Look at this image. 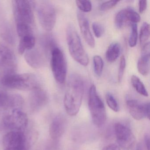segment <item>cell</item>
<instances>
[{
    "instance_id": "obj_34",
    "label": "cell",
    "mask_w": 150,
    "mask_h": 150,
    "mask_svg": "<svg viewBox=\"0 0 150 150\" xmlns=\"http://www.w3.org/2000/svg\"><path fill=\"white\" fill-rule=\"evenodd\" d=\"M102 150H121V149L117 145L110 144L105 146Z\"/></svg>"
},
{
    "instance_id": "obj_15",
    "label": "cell",
    "mask_w": 150,
    "mask_h": 150,
    "mask_svg": "<svg viewBox=\"0 0 150 150\" xmlns=\"http://www.w3.org/2000/svg\"><path fill=\"white\" fill-rule=\"evenodd\" d=\"M49 101L47 92L41 87L31 90L29 96V107L33 113L37 112L44 107Z\"/></svg>"
},
{
    "instance_id": "obj_9",
    "label": "cell",
    "mask_w": 150,
    "mask_h": 150,
    "mask_svg": "<svg viewBox=\"0 0 150 150\" xmlns=\"http://www.w3.org/2000/svg\"><path fill=\"white\" fill-rule=\"evenodd\" d=\"M50 64L54 79L60 84L65 81L67 74V65L63 52L56 46L50 53Z\"/></svg>"
},
{
    "instance_id": "obj_22",
    "label": "cell",
    "mask_w": 150,
    "mask_h": 150,
    "mask_svg": "<svg viewBox=\"0 0 150 150\" xmlns=\"http://www.w3.org/2000/svg\"><path fill=\"white\" fill-rule=\"evenodd\" d=\"M131 82L132 86L138 93L146 97L148 96V93L145 87L138 77L136 75H132L131 79Z\"/></svg>"
},
{
    "instance_id": "obj_1",
    "label": "cell",
    "mask_w": 150,
    "mask_h": 150,
    "mask_svg": "<svg viewBox=\"0 0 150 150\" xmlns=\"http://www.w3.org/2000/svg\"><path fill=\"white\" fill-rule=\"evenodd\" d=\"M85 90V84L82 78L73 74L69 78L67 89L64 98L66 111L71 116L77 115L82 103Z\"/></svg>"
},
{
    "instance_id": "obj_2",
    "label": "cell",
    "mask_w": 150,
    "mask_h": 150,
    "mask_svg": "<svg viewBox=\"0 0 150 150\" xmlns=\"http://www.w3.org/2000/svg\"><path fill=\"white\" fill-rule=\"evenodd\" d=\"M0 84L10 89L31 91L41 87V81L38 76L33 74L14 73L1 79Z\"/></svg>"
},
{
    "instance_id": "obj_17",
    "label": "cell",
    "mask_w": 150,
    "mask_h": 150,
    "mask_svg": "<svg viewBox=\"0 0 150 150\" xmlns=\"http://www.w3.org/2000/svg\"><path fill=\"white\" fill-rule=\"evenodd\" d=\"M77 18L81 32L85 41L89 46L94 48L95 46V41L90 31L87 18L83 13L79 12L77 14Z\"/></svg>"
},
{
    "instance_id": "obj_29",
    "label": "cell",
    "mask_w": 150,
    "mask_h": 150,
    "mask_svg": "<svg viewBox=\"0 0 150 150\" xmlns=\"http://www.w3.org/2000/svg\"><path fill=\"white\" fill-rule=\"evenodd\" d=\"M127 10V17L129 22L132 23H137L140 22V16L131 8H128Z\"/></svg>"
},
{
    "instance_id": "obj_24",
    "label": "cell",
    "mask_w": 150,
    "mask_h": 150,
    "mask_svg": "<svg viewBox=\"0 0 150 150\" xmlns=\"http://www.w3.org/2000/svg\"><path fill=\"white\" fill-rule=\"evenodd\" d=\"M129 21L127 15V10L122 9L119 11L115 18V24L118 29L123 28Z\"/></svg>"
},
{
    "instance_id": "obj_7",
    "label": "cell",
    "mask_w": 150,
    "mask_h": 150,
    "mask_svg": "<svg viewBox=\"0 0 150 150\" xmlns=\"http://www.w3.org/2000/svg\"><path fill=\"white\" fill-rule=\"evenodd\" d=\"M88 106L93 122L97 127H101L106 122L107 113L95 85L91 86L88 91Z\"/></svg>"
},
{
    "instance_id": "obj_35",
    "label": "cell",
    "mask_w": 150,
    "mask_h": 150,
    "mask_svg": "<svg viewBox=\"0 0 150 150\" xmlns=\"http://www.w3.org/2000/svg\"><path fill=\"white\" fill-rule=\"evenodd\" d=\"M145 144L147 150H150V137L148 135H146L144 138Z\"/></svg>"
},
{
    "instance_id": "obj_8",
    "label": "cell",
    "mask_w": 150,
    "mask_h": 150,
    "mask_svg": "<svg viewBox=\"0 0 150 150\" xmlns=\"http://www.w3.org/2000/svg\"><path fill=\"white\" fill-rule=\"evenodd\" d=\"M115 131L118 146L122 150H142L130 129L124 125L117 123Z\"/></svg>"
},
{
    "instance_id": "obj_16",
    "label": "cell",
    "mask_w": 150,
    "mask_h": 150,
    "mask_svg": "<svg viewBox=\"0 0 150 150\" xmlns=\"http://www.w3.org/2000/svg\"><path fill=\"white\" fill-rule=\"evenodd\" d=\"M36 46V45H35ZM47 53L41 46L40 48H34L26 52L25 59L27 63L34 68H40L45 64Z\"/></svg>"
},
{
    "instance_id": "obj_11",
    "label": "cell",
    "mask_w": 150,
    "mask_h": 150,
    "mask_svg": "<svg viewBox=\"0 0 150 150\" xmlns=\"http://www.w3.org/2000/svg\"><path fill=\"white\" fill-rule=\"evenodd\" d=\"M2 143L7 150H28L30 146L28 139L21 131H10L3 137Z\"/></svg>"
},
{
    "instance_id": "obj_12",
    "label": "cell",
    "mask_w": 150,
    "mask_h": 150,
    "mask_svg": "<svg viewBox=\"0 0 150 150\" xmlns=\"http://www.w3.org/2000/svg\"><path fill=\"white\" fill-rule=\"evenodd\" d=\"M0 5V36L7 43L14 45L16 42L14 30Z\"/></svg>"
},
{
    "instance_id": "obj_4",
    "label": "cell",
    "mask_w": 150,
    "mask_h": 150,
    "mask_svg": "<svg viewBox=\"0 0 150 150\" xmlns=\"http://www.w3.org/2000/svg\"><path fill=\"white\" fill-rule=\"evenodd\" d=\"M66 35L68 49L72 57L80 64L87 66L89 63V58L73 25H68L67 29Z\"/></svg>"
},
{
    "instance_id": "obj_6",
    "label": "cell",
    "mask_w": 150,
    "mask_h": 150,
    "mask_svg": "<svg viewBox=\"0 0 150 150\" xmlns=\"http://www.w3.org/2000/svg\"><path fill=\"white\" fill-rule=\"evenodd\" d=\"M38 18L42 28L47 31L53 29L56 24L57 13L55 7L47 1H33Z\"/></svg>"
},
{
    "instance_id": "obj_36",
    "label": "cell",
    "mask_w": 150,
    "mask_h": 150,
    "mask_svg": "<svg viewBox=\"0 0 150 150\" xmlns=\"http://www.w3.org/2000/svg\"><path fill=\"white\" fill-rule=\"evenodd\" d=\"M4 150H5V149H4Z\"/></svg>"
},
{
    "instance_id": "obj_23",
    "label": "cell",
    "mask_w": 150,
    "mask_h": 150,
    "mask_svg": "<svg viewBox=\"0 0 150 150\" xmlns=\"http://www.w3.org/2000/svg\"><path fill=\"white\" fill-rule=\"evenodd\" d=\"M150 37V25L147 23H144L142 24L139 33V42L141 47L148 43Z\"/></svg>"
},
{
    "instance_id": "obj_19",
    "label": "cell",
    "mask_w": 150,
    "mask_h": 150,
    "mask_svg": "<svg viewBox=\"0 0 150 150\" xmlns=\"http://www.w3.org/2000/svg\"><path fill=\"white\" fill-rule=\"evenodd\" d=\"M150 45L149 42L142 47L141 56L137 62V69L139 73L146 76L149 73Z\"/></svg>"
},
{
    "instance_id": "obj_33",
    "label": "cell",
    "mask_w": 150,
    "mask_h": 150,
    "mask_svg": "<svg viewBox=\"0 0 150 150\" xmlns=\"http://www.w3.org/2000/svg\"><path fill=\"white\" fill-rule=\"evenodd\" d=\"M147 1H139V10L140 13H143L146 8Z\"/></svg>"
},
{
    "instance_id": "obj_5",
    "label": "cell",
    "mask_w": 150,
    "mask_h": 150,
    "mask_svg": "<svg viewBox=\"0 0 150 150\" xmlns=\"http://www.w3.org/2000/svg\"><path fill=\"white\" fill-rule=\"evenodd\" d=\"M33 1H13V10L16 28L33 29L34 24Z\"/></svg>"
},
{
    "instance_id": "obj_26",
    "label": "cell",
    "mask_w": 150,
    "mask_h": 150,
    "mask_svg": "<svg viewBox=\"0 0 150 150\" xmlns=\"http://www.w3.org/2000/svg\"><path fill=\"white\" fill-rule=\"evenodd\" d=\"M138 39V28L137 23H131V33L129 38L130 47H134L137 45Z\"/></svg>"
},
{
    "instance_id": "obj_31",
    "label": "cell",
    "mask_w": 150,
    "mask_h": 150,
    "mask_svg": "<svg viewBox=\"0 0 150 150\" xmlns=\"http://www.w3.org/2000/svg\"><path fill=\"white\" fill-rule=\"evenodd\" d=\"M93 31L95 35L97 38H100L104 33V28L100 23L98 22H94L92 25Z\"/></svg>"
},
{
    "instance_id": "obj_25",
    "label": "cell",
    "mask_w": 150,
    "mask_h": 150,
    "mask_svg": "<svg viewBox=\"0 0 150 150\" xmlns=\"http://www.w3.org/2000/svg\"><path fill=\"white\" fill-rule=\"evenodd\" d=\"M94 71L95 73L98 77H100L103 71L104 63L102 58L99 55H96L93 58Z\"/></svg>"
},
{
    "instance_id": "obj_14",
    "label": "cell",
    "mask_w": 150,
    "mask_h": 150,
    "mask_svg": "<svg viewBox=\"0 0 150 150\" xmlns=\"http://www.w3.org/2000/svg\"><path fill=\"white\" fill-rule=\"evenodd\" d=\"M24 105V100L20 95L10 94L0 88V109H21Z\"/></svg>"
},
{
    "instance_id": "obj_3",
    "label": "cell",
    "mask_w": 150,
    "mask_h": 150,
    "mask_svg": "<svg viewBox=\"0 0 150 150\" xmlns=\"http://www.w3.org/2000/svg\"><path fill=\"white\" fill-rule=\"evenodd\" d=\"M28 125V116L22 110L14 109L0 110V130L24 131Z\"/></svg>"
},
{
    "instance_id": "obj_13",
    "label": "cell",
    "mask_w": 150,
    "mask_h": 150,
    "mask_svg": "<svg viewBox=\"0 0 150 150\" xmlns=\"http://www.w3.org/2000/svg\"><path fill=\"white\" fill-rule=\"evenodd\" d=\"M127 108L131 115L137 120L145 118L150 119V103H141L137 100H128L126 102Z\"/></svg>"
},
{
    "instance_id": "obj_32",
    "label": "cell",
    "mask_w": 150,
    "mask_h": 150,
    "mask_svg": "<svg viewBox=\"0 0 150 150\" xmlns=\"http://www.w3.org/2000/svg\"><path fill=\"white\" fill-rule=\"evenodd\" d=\"M119 2L118 1H109L103 2L100 6V9L101 11H106L115 6Z\"/></svg>"
},
{
    "instance_id": "obj_28",
    "label": "cell",
    "mask_w": 150,
    "mask_h": 150,
    "mask_svg": "<svg viewBox=\"0 0 150 150\" xmlns=\"http://www.w3.org/2000/svg\"><path fill=\"white\" fill-rule=\"evenodd\" d=\"M76 4L78 8L84 13H88L92 10V5L89 1H76Z\"/></svg>"
},
{
    "instance_id": "obj_20",
    "label": "cell",
    "mask_w": 150,
    "mask_h": 150,
    "mask_svg": "<svg viewBox=\"0 0 150 150\" xmlns=\"http://www.w3.org/2000/svg\"><path fill=\"white\" fill-rule=\"evenodd\" d=\"M36 45V39L34 35L21 38L18 46V51L21 55L34 48Z\"/></svg>"
},
{
    "instance_id": "obj_21",
    "label": "cell",
    "mask_w": 150,
    "mask_h": 150,
    "mask_svg": "<svg viewBox=\"0 0 150 150\" xmlns=\"http://www.w3.org/2000/svg\"><path fill=\"white\" fill-rule=\"evenodd\" d=\"M121 46L117 42L112 43L110 45L106 53L107 61L109 63H113L117 59L120 55Z\"/></svg>"
},
{
    "instance_id": "obj_27",
    "label": "cell",
    "mask_w": 150,
    "mask_h": 150,
    "mask_svg": "<svg viewBox=\"0 0 150 150\" xmlns=\"http://www.w3.org/2000/svg\"><path fill=\"white\" fill-rule=\"evenodd\" d=\"M106 100L108 106L113 111L117 112L119 110V107L117 101L110 93H108L106 94Z\"/></svg>"
},
{
    "instance_id": "obj_10",
    "label": "cell",
    "mask_w": 150,
    "mask_h": 150,
    "mask_svg": "<svg viewBox=\"0 0 150 150\" xmlns=\"http://www.w3.org/2000/svg\"><path fill=\"white\" fill-rule=\"evenodd\" d=\"M16 67L17 61L13 52L5 44L0 42V80L8 74L16 73Z\"/></svg>"
},
{
    "instance_id": "obj_30",
    "label": "cell",
    "mask_w": 150,
    "mask_h": 150,
    "mask_svg": "<svg viewBox=\"0 0 150 150\" xmlns=\"http://www.w3.org/2000/svg\"><path fill=\"white\" fill-rule=\"evenodd\" d=\"M126 67V60L124 56H122L120 59V65H119V70H118V81L121 82L122 80L124 74L125 69Z\"/></svg>"
},
{
    "instance_id": "obj_18",
    "label": "cell",
    "mask_w": 150,
    "mask_h": 150,
    "mask_svg": "<svg viewBox=\"0 0 150 150\" xmlns=\"http://www.w3.org/2000/svg\"><path fill=\"white\" fill-rule=\"evenodd\" d=\"M66 120L63 116L59 115L54 117L50 125V135L53 140L59 139L66 129Z\"/></svg>"
}]
</instances>
